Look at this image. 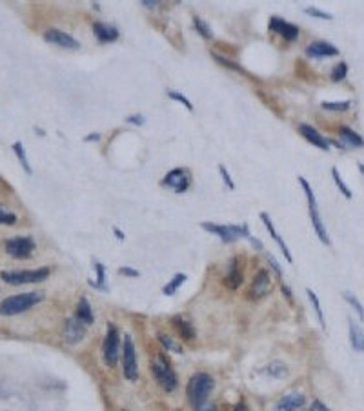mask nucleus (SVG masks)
I'll use <instances>...</instances> for the list:
<instances>
[{"label":"nucleus","mask_w":364,"mask_h":411,"mask_svg":"<svg viewBox=\"0 0 364 411\" xmlns=\"http://www.w3.org/2000/svg\"><path fill=\"white\" fill-rule=\"evenodd\" d=\"M200 226H202V230L217 235L220 240L226 242V244H231V242L239 240V238H246V240L251 242L257 250H262V242H260L259 238L251 236V233H249L246 224H213V222H202Z\"/></svg>","instance_id":"f257e3e1"},{"label":"nucleus","mask_w":364,"mask_h":411,"mask_svg":"<svg viewBox=\"0 0 364 411\" xmlns=\"http://www.w3.org/2000/svg\"><path fill=\"white\" fill-rule=\"evenodd\" d=\"M215 388V378L208 373H195L193 376L188 382V388H186V395H188V400L190 404L199 410L200 406H204L206 400L210 393Z\"/></svg>","instance_id":"f03ea898"},{"label":"nucleus","mask_w":364,"mask_h":411,"mask_svg":"<svg viewBox=\"0 0 364 411\" xmlns=\"http://www.w3.org/2000/svg\"><path fill=\"white\" fill-rule=\"evenodd\" d=\"M44 300V293L42 291H30V293H20V295L8 296L0 302V315L13 316L19 313L31 310L33 306L40 304Z\"/></svg>","instance_id":"7ed1b4c3"},{"label":"nucleus","mask_w":364,"mask_h":411,"mask_svg":"<svg viewBox=\"0 0 364 411\" xmlns=\"http://www.w3.org/2000/svg\"><path fill=\"white\" fill-rule=\"evenodd\" d=\"M151 375L155 376V380L159 382V386L164 391L171 393V391L177 390L179 386V378L175 375L173 368H171L170 360L164 356V353H159L157 358L151 360Z\"/></svg>","instance_id":"20e7f679"},{"label":"nucleus","mask_w":364,"mask_h":411,"mask_svg":"<svg viewBox=\"0 0 364 411\" xmlns=\"http://www.w3.org/2000/svg\"><path fill=\"white\" fill-rule=\"evenodd\" d=\"M299 184L302 186V190H304V193H306V200H308V211H309V218H311V226H313V231L317 233V236H319V240L322 242V244L329 246V244H331V240H329L324 222H322V218H320L319 206H317V198H315V195H313V190H311V186L308 184V180H306L304 176H299Z\"/></svg>","instance_id":"39448f33"},{"label":"nucleus","mask_w":364,"mask_h":411,"mask_svg":"<svg viewBox=\"0 0 364 411\" xmlns=\"http://www.w3.org/2000/svg\"><path fill=\"white\" fill-rule=\"evenodd\" d=\"M50 276V268H39V270H24V271H2L0 278L11 286H22V284H37L44 282Z\"/></svg>","instance_id":"423d86ee"},{"label":"nucleus","mask_w":364,"mask_h":411,"mask_svg":"<svg viewBox=\"0 0 364 411\" xmlns=\"http://www.w3.org/2000/svg\"><path fill=\"white\" fill-rule=\"evenodd\" d=\"M102 358L108 368H113L120 358V333L115 322H108V331L102 342Z\"/></svg>","instance_id":"0eeeda50"},{"label":"nucleus","mask_w":364,"mask_h":411,"mask_svg":"<svg viewBox=\"0 0 364 411\" xmlns=\"http://www.w3.org/2000/svg\"><path fill=\"white\" fill-rule=\"evenodd\" d=\"M122 356V373L130 382H135L139 378V362H137V350H135L133 338L130 335L124 336V346L120 351Z\"/></svg>","instance_id":"6e6552de"},{"label":"nucleus","mask_w":364,"mask_h":411,"mask_svg":"<svg viewBox=\"0 0 364 411\" xmlns=\"http://www.w3.org/2000/svg\"><path fill=\"white\" fill-rule=\"evenodd\" d=\"M6 251L13 258H30L35 251V240L33 236H13L6 240Z\"/></svg>","instance_id":"1a4fd4ad"},{"label":"nucleus","mask_w":364,"mask_h":411,"mask_svg":"<svg viewBox=\"0 0 364 411\" xmlns=\"http://www.w3.org/2000/svg\"><path fill=\"white\" fill-rule=\"evenodd\" d=\"M269 291H271V275H269L268 270H260L253 276V282H251L246 295H248L249 300H260L266 295H269Z\"/></svg>","instance_id":"9d476101"},{"label":"nucleus","mask_w":364,"mask_h":411,"mask_svg":"<svg viewBox=\"0 0 364 411\" xmlns=\"http://www.w3.org/2000/svg\"><path fill=\"white\" fill-rule=\"evenodd\" d=\"M190 182H191V176H190V171L188 170H182V168H175L171 170L168 175L162 178V186H168L175 193H184L188 188H190Z\"/></svg>","instance_id":"9b49d317"},{"label":"nucleus","mask_w":364,"mask_h":411,"mask_svg":"<svg viewBox=\"0 0 364 411\" xmlns=\"http://www.w3.org/2000/svg\"><path fill=\"white\" fill-rule=\"evenodd\" d=\"M268 28H269V31H273V33L280 35L288 42L297 40V38H299V33H300L299 26L291 24V22H286L284 18H280V16H271Z\"/></svg>","instance_id":"f8f14e48"},{"label":"nucleus","mask_w":364,"mask_h":411,"mask_svg":"<svg viewBox=\"0 0 364 411\" xmlns=\"http://www.w3.org/2000/svg\"><path fill=\"white\" fill-rule=\"evenodd\" d=\"M44 40L50 42V44L59 46V48H64V50H80V42L77 40L75 36H71L70 33H66L62 30H55V28L46 31Z\"/></svg>","instance_id":"ddd939ff"},{"label":"nucleus","mask_w":364,"mask_h":411,"mask_svg":"<svg viewBox=\"0 0 364 411\" xmlns=\"http://www.w3.org/2000/svg\"><path fill=\"white\" fill-rule=\"evenodd\" d=\"M86 331H88V326H86L84 322H80L77 316H70V318L64 322L62 336H64V340L68 342V344H79L86 336Z\"/></svg>","instance_id":"4468645a"},{"label":"nucleus","mask_w":364,"mask_h":411,"mask_svg":"<svg viewBox=\"0 0 364 411\" xmlns=\"http://www.w3.org/2000/svg\"><path fill=\"white\" fill-rule=\"evenodd\" d=\"M273 411H306V396L302 393H288L275 404Z\"/></svg>","instance_id":"2eb2a0df"},{"label":"nucleus","mask_w":364,"mask_h":411,"mask_svg":"<svg viewBox=\"0 0 364 411\" xmlns=\"http://www.w3.org/2000/svg\"><path fill=\"white\" fill-rule=\"evenodd\" d=\"M299 133L302 136H304L306 140L309 142V144H313V146H317L319 150H324V151H328L329 150V146H331V140H328L324 135H320L319 131L315 130L313 126H309V124H300L299 126Z\"/></svg>","instance_id":"dca6fc26"},{"label":"nucleus","mask_w":364,"mask_h":411,"mask_svg":"<svg viewBox=\"0 0 364 411\" xmlns=\"http://www.w3.org/2000/svg\"><path fill=\"white\" fill-rule=\"evenodd\" d=\"M340 51L337 46L329 44V42L319 40V42H311V44L306 48V55L313 56V58H324V56H337Z\"/></svg>","instance_id":"f3484780"},{"label":"nucleus","mask_w":364,"mask_h":411,"mask_svg":"<svg viewBox=\"0 0 364 411\" xmlns=\"http://www.w3.org/2000/svg\"><path fill=\"white\" fill-rule=\"evenodd\" d=\"M260 220H262V224H264V228L268 230V233H269V236L273 238L275 240V244L280 248V251H282V255H284V258L286 260L291 264L293 262V256H291V253H289V248L286 246V242L280 238V235L277 233V230H275V226H273V222H271V216L268 215V213H260Z\"/></svg>","instance_id":"a211bd4d"},{"label":"nucleus","mask_w":364,"mask_h":411,"mask_svg":"<svg viewBox=\"0 0 364 411\" xmlns=\"http://www.w3.org/2000/svg\"><path fill=\"white\" fill-rule=\"evenodd\" d=\"M93 33H95L97 40L100 44H110V42H115L117 38L120 36L119 30L115 26L111 24H106V22H95L93 24Z\"/></svg>","instance_id":"6ab92c4d"},{"label":"nucleus","mask_w":364,"mask_h":411,"mask_svg":"<svg viewBox=\"0 0 364 411\" xmlns=\"http://www.w3.org/2000/svg\"><path fill=\"white\" fill-rule=\"evenodd\" d=\"M242 280H244V276H242V270L239 266V258L233 256L230 262V268H228V275L224 276V284L230 290H237L242 284Z\"/></svg>","instance_id":"aec40b11"},{"label":"nucleus","mask_w":364,"mask_h":411,"mask_svg":"<svg viewBox=\"0 0 364 411\" xmlns=\"http://www.w3.org/2000/svg\"><path fill=\"white\" fill-rule=\"evenodd\" d=\"M348 324H349V344H351V348H353L357 353H364V330L353 318H349Z\"/></svg>","instance_id":"412c9836"},{"label":"nucleus","mask_w":364,"mask_h":411,"mask_svg":"<svg viewBox=\"0 0 364 411\" xmlns=\"http://www.w3.org/2000/svg\"><path fill=\"white\" fill-rule=\"evenodd\" d=\"M75 316L80 322H84L86 326H91L93 320H95V315H93V310H91V304L88 302L86 296H80L79 304H77V311Z\"/></svg>","instance_id":"4be33fe9"},{"label":"nucleus","mask_w":364,"mask_h":411,"mask_svg":"<svg viewBox=\"0 0 364 411\" xmlns=\"http://www.w3.org/2000/svg\"><path fill=\"white\" fill-rule=\"evenodd\" d=\"M340 133V138L344 140L346 146H349V148H364V138L357 133V131H353L351 128H348V126H342L339 130Z\"/></svg>","instance_id":"5701e85b"},{"label":"nucleus","mask_w":364,"mask_h":411,"mask_svg":"<svg viewBox=\"0 0 364 411\" xmlns=\"http://www.w3.org/2000/svg\"><path fill=\"white\" fill-rule=\"evenodd\" d=\"M173 326L175 330H177V333L180 335V338H184V340H193L195 338V328L191 326L190 322L184 320L182 316H173Z\"/></svg>","instance_id":"b1692460"},{"label":"nucleus","mask_w":364,"mask_h":411,"mask_svg":"<svg viewBox=\"0 0 364 411\" xmlns=\"http://www.w3.org/2000/svg\"><path fill=\"white\" fill-rule=\"evenodd\" d=\"M264 371L269 376H273V378H286L289 375V368L282 360H271L264 368Z\"/></svg>","instance_id":"393cba45"},{"label":"nucleus","mask_w":364,"mask_h":411,"mask_svg":"<svg viewBox=\"0 0 364 411\" xmlns=\"http://www.w3.org/2000/svg\"><path fill=\"white\" fill-rule=\"evenodd\" d=\"M306 295H308V298H309V302H311V306H313V310H315V313H317V318H319V322H320V328L326 331V318H324V311H322V306H320V300H319V296H317V293H315L313 290H306Z\"/></svg>","instance_id":"a878e982"},{"label":"nucleus","mask_w":364,"mask_h":411,"mask_svg":"<svg viewBox=\"0 0 364 411\" xmlns=\"http://www.w3.org/2000/svg\"><path fill=\"white\" fill-rule=\"evenodd\" d=\"M159 342L162 344V348H164L168 353H177V355H182V353H184V348L180 346L179 342H175L170 335H166V333H160Z\"/></svg>","instance_id":"bb28decb"},{"label":"nucleus","mask_w":364,"mask_h":411,"mask_svg":"<svg viewBox=\"0 0 364 411\" xmlns=\"http://www.w3.org/2000/svg\"><path fill=\"white\" fill-rule=\"evenodd\" d=\"M186 278H188V276H186V273H177V275H175L173 278H171V280L168 282L164 288H162V293H164V295H168V296L175 295V293H177V290H179V288L186 282Z\"/></svg>","instance_id":"cd10ccee"},{"label":"nucleus","mask_w":364,"mask_h":411,"mask_svg":"<svg viewBox=\"0 0 364 411\" xmlns=\"http://www.w3.org/2000/svg\"><path fill=\"white\" fill-rule=\"evenodd\" d=\"M93 268H95V273H97V282L90 280V286H93L95 290H102V291H108L106 288V270L100 262H93Z\"/></svg>","instance_id":"c85d7f7f"},{"label":"nucleus","mask_w":364,"mask_h":411,"mask_svg":"<svg viewBox=\"0 0 364 411\" xmlns=\"http://www.w3.org/2000/svg\"><path fill=\"white\" fill-rule=\"evenodd\" d=\"M13 151H15L17 158H19V162L22 164L26 173L31 175V173H33V168L30 166V160H28V155H26V150H24V146H22V142H15V144H13Z\"/></svg>","instance_id":"c756f323"},{"label":"nucleus","mask_w":364,"mask_h":411,"mask_svg":"<svg viewBox=\"0 0 364 411\" xmlns=\"http://www.w3.org/2000/svg\"><path fill=\"white\" fill-rule=\"evenodd\" d=\"M193 26H195V30H197V33H200V36H204V38H213V30H211L210 24H208L204 18L193 16Z\"/></svg>","instance_id":"7c9ffc66"},{"label":"nucleus","mask_w":364,"mask_h":411,"mask_svg":"<svg viewBox=\"0 0 364 411\" xmlns=\"http://www.w3.org/2000/svg\"><path fill=\"white\" fill-rule=\"evenodd\" d=\"M342 296H344V300L348 302L349 306H351L355 311H357V315H359V318L364 322V306L360 304L359 298H357V296H355L353 293H349V291H344V293H342Z\"/></svg>","instance_id":"2f4dec72"},{"label":"nucleus","mask_w":364,"mask_h":411,"mask_svg":"<svg viewBox=\"0 0 364 411\" xmlns=\"http://www.w3.org/2000/svg\"><path fill=\"white\" fill-rule=\"evenodd\" d=\"M320 108H322L324 111H337V113H340V111H348L349 108H351V100H342V102L324 100L322 104H320Z\"/></svg>","instance_id":"473e14b6"},{"label":"nucleus","mask_w":364,"mask_h":411,"mask_svg":"<svg viewBox=\"0 0 364 411\" xmlns=\"http://www.w3.org/2000/svg\"><path fill=\"white\" fill-rule=\"evenodd\" d=\"M331 176H333V182H335V186L339 188V191H340V193H342V195H344L346 198L349 200V198L353 196V193H351V190H349L348 186L344 184V180L340 178V175H339V171H337V168H333V170H331Z\"/></svg>","instance_id":"72a5a7b5"},{"label":"nucleus","mask_w":364,"mask_h":411,"mask_svg":"<svg viewBox=\"0 0 364 411\" xmlns=\"http://www.w3.org/2000/svg\"><path fill=\"white\" fill-rule=\"evenodd\" d=\"M346 75H348V64H346V62H339V64L331 70L329 78H331L333 82H340V80H344Z\"/></svg>","instance_id":"f704fd0d"},{"label":"nucleus","mask_w":364,"mask_h":411,"mask_svg":"<svg viewBox=\"0 0 364 411\" xmlns=\"http://www.w3.org/2000/svg\"><path fill=\"white\" fill-rule=\"evenodd\" d=\"M166 95L170 96L171 100H177V102H180V104L184 106L186 110L188 111H193V104H191V100L190 98H186L182 93H179V91H173V90H170V91H166Z\"/></svg>","instance_id":"c9c22d12"},{"label":"nucleus","mask_w":364,"mask_h":411,"mask_svg":"<svg viewBox=\"0 0 364 411\" xmlns=\"http://www.w3.org/2000/svg\"><path fill=\"white\" fill-rule=\"evenodd\" d=\"M17 220H19V218H17L15 213H11V211L4 210V208L0 206V224H2V226H15Z\"/></svg>","instance_id":"e433bc0d"},{"label":"nucleus","mask_w":364,"mask_h":411,"mask_svg":"<svg viewBox=\"0 0 364 411\" xmlns=\"http://www.w3.org/2000/svg\"><path fill=\"white\" fill-rule=\"evenodd\" d=\"M213 58L217 62H219L220 66H226V68H230V70H233V71H239V73H244V70H242V66H239V64H235L231 58H226V56H222V55H217V53H213Z\"/></svg>","instance_id":"4c0bfd02"},{"label":"nucleus","mask_w":364,"mask_h":411,"mask_svg":"<svg viewBox=\"0 0 364 411\" xmlns=\"http://www.w3.org/2000/svg\"><path fill=\"white\" fill-rule=\"evenodd\" d=\"M306 15L309 16H315V18H320V20H331L333 15L331 13H326V11L319 10V8H306Z\"/></svg>","instance_id":"58836bf2"},{"label":"nucleus","mask_w":364,"mask_h":411,"mask_svg":"<svg viewBox=\"0 0 364 411\" xmlns=\"http://www.w3.org/2000/svg\"><path fill=\"white\" fill-rule=\"evenodd\" d=\"M219 173H220V176H222V182L226 184V188L233 191V190H235V182H233V178H231L230 171H228V170L224 168V166L220 164V166H219Z\"/></svg>","instance_id":"ea45409f"},{"label":"nucleus","mask_w":364,"mask_h":411,"mask_svg":"<svg viewBox=\"0 0 364 411\" xmlns=\"http://www.w3.org/2000/svg\"><path fill=\"white\" fill-rule=\"evenodd\" d=\"M119 275H124V276H131V278H137V276L140 275L139 271L133 270V268L130 266H124V268H119Z\"/></svg>","instance_id":"a19ab883"},{"label":"nucleus","mask_w":364,"mask_h":411,"mask_svg":"<svg viewBox=\"0 0 364 411\" xmlns=\"http://www.w3.org/2000/svg\"><path fill=\"white\" fill-rule=\"evenodd\" d=\"M126 122H128V124H133V126H142L146 122V116L144 115H130V116H126Z\"/></svg>","instance_id":"79ce46f5"},{"label":"nucleus","mask_w":364,"mask_h":411,"mask_svg":"<svg viewBox=\"0 0 364 411\" xmlns=\"http://www.w3.org/2000/svg\"><path fill=\"white\" fill-rule=\"evenodd\" d=\"M266 256H268V260H269V264H271V268H273V271L277 273V276L279 278H282V270H280V264L277 260L273 258V255H269V253H266Z\"/></svg>","instance_id":"37998d69"},{"label":"nucleus","mask_w":364,"mask_h":411,"mask_svg":"<svg viewBox=\"0 0 364 411\" xmlns=\"http://www.w3.org/2000/svg\"><path fill=\"white\" fill-rule=\"evenodd\" d=\"M311 411H331L329 408H326L322 402H319V400H315L313 402V406H311Z\"/></svg>","instance_id":"c03bdc74"},{"label":"nucleus","mask_w":364,"mask_h":411,"mask_svg":"<svg viewBox=\"0 0 364 411\" xmlns=\"http://www.w3.org/2000/svg\"><path fill=\"white\" fill-rule=\"evenodd\" d=\"M99 140H100L99 133H91V135L84 136V142H99Z\"/></svg>","instance_id":"a18cd8bd"},{"label":"nucleus","mask_w":364,"mask_h":411,"mask_svg":"<svg viewBox=\"0 0 364 411\" xmlns=\"http://www.w3.org/2000/svg\"><path fill=\"white\" fill-rule=\"evenodd\" d=\"M140 4L144 6V8H155L159 2H157V0H153V2H151V0H140Z\"/></svg>","instance_id":"49530a36"},{"label":"nucleus","mask_w":364,"mask_h":411,"mask_svg":"<svg viewBox=\"0 0 364 411\" xmlns=\"http://www.w3.org/2000/svg\"><path fill=\"white\" fill-rule=\"evenodd\" d=\"M282 293H284L286 298H288L289 302L293 300V296H291V291H289V288H288V286H284V284H282Z\"/></svg>","instance_id":"de8ad7c7"},{"label":"nucleus","mask_w":364,"mask_h":411,"mask_svg":"<svg viewBox=\"0 0 364 411\" xmlns=\"http://www.w3.org/2000/svg\"><path fill=\"white\" fill-rule=\"evenodd\" d=\"M113 233L117 235V238H119V240H124V238H126V235L119 230V228H113Z\"/></svg>","instance_id":"09e8293b"},{"label":"nucleus","mask_w":364,"mask_h":411,"mask_svg":"<svg viewBox=\"0 0 364 411\" xmlns=\"http://www.w3.org/2000/svg\"><path fill=\"white\" fill-rule=\"evenodd\" d=\"M233 411H249V410H248V406H246L244 402H240V404H237V406H235Z\"/></svg>","instance_id":"8fccbe9b"},{"label":"nucleus","mask_w":364,"mask_h":411,"mask_svg":"<svg viewBox=\"0 0 364 411\" xmlns=\"http://www.w3.org/2000/svg\"><path fill=\"white\" fill-rule=\"evenodd\" d=\"M195 411H217V410H215V406H208V404H204V406H200L199 410H195Z\"/></svg>","instance_id":"3c124183"},{"label":"nucleus","mask_w":364,"mask_h":411,"mask_svg":"<svg viewBox=\"0 0 364 411\" xmlns=\"http://www.w3.org/2000/svg\"><path fill=\"white\" fill-rule=\"evenodd\" d=\"M359 168H360V173L364 175V164H359Z\"/></svg>","instance_id":"603ef678"},{"label":"nucleus","mask_w":364,"mask_h":411,"mask_svg":"<svg viewBox=\"0 0 364 411\" xmlns=\"http://www.w3.org/2000/svg\"><path fill=\"white\" fill-rule=\"evenodd\" d=\"M124 411H128V410H124Z\"/></svg>","instance_id":"864d4df0"}]
</instances>
